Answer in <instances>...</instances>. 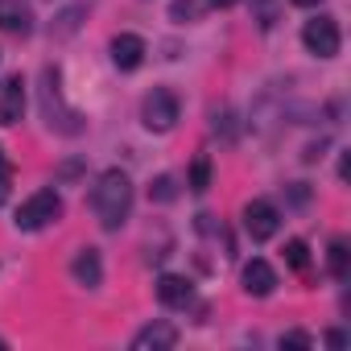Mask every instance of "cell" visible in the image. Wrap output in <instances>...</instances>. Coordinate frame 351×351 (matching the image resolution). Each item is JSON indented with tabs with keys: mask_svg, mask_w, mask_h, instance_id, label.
Returning a JSON list of instances; mask_svg holds the SVG:
<instances>
[{
	"mask_svg": "<svg viewBox=\"0 0 351 351\" xmlns=\"http://www.w3.org/2000/svg\"><path fill=\"white\" fill-rule=\"evenodd\" d=\"M91 211L104 232H120L132 211V178L124 169H104L91 186Z\"/></svg>",
	"mask_w": 351,
	"mask_h": 351,
	"instance_id": "obj_1",
	"label": "cell"
},
{
	"mask_svg": "<svg viewBox=\"0 0 351 351\" xmlns=\"http://www.w3.org/2000/svg\"><path fill=\"white\" fill-rule=\"evenodd\" d=\"M62 215V199H58V191H38V195H29L21 207H17V232H42V228H50L54 219Z\"/></svg>",
	"mask_w": 351,
	"mask_h": 351,
	"instance_id": "obj_2",
	"label": "cell"
},
{
	"mask_svg": "<svg viewBox=\"0 0 351 351\" xmlns=\"http://www.w3.org/2000/svg\"><path fill=\"white\" fill-rule=\"evenodd\" d=\"M178 116H182V104H178V95H173L169 87H153L145 95V104H141V120H145L149 132H169L173 124H178Z\"/></svg>",
	"mask_w": 351,
	"mask_h": 351,
	"instance_id": "obj_3",
	"label": "cell"
},
{
	"mask_svg": "<svg viewBox=\"0 0 351 351\" xmlns=\"http://www.w3.org/2000/svg\"><path fill=\"white\" fill-rule=\"evenodd\" d=\"M302 46L314 54V58H335L339 54V46H343V34H339V21L335 17H310L306 25H302Z\"/></svg>",
	"mask_w": 351,
	"mask_h": 351,
	"instance_id": "obj_4",
	"label": "cell"
},
{
	"mask_svg": "<svg viewBox=\"0 0 351 351\" xmlns=\"http://www.w3.org/2000/svg\"><path fill=\"white\" fill-rule=\"evenodd\" d=\"M277 228H281V211H277L269 199H252V203L244 207V232H248L256 244L273 240V236H277Z\"/></svg>",
	"mask_w": 351,
	"mask_h": 351,
	"instance_id": "obj_5",
	"label": "cell"
},
{
	"mask_svg": "<svg viewBox=\"0 0 351 351\" xmlns=\"http://www.w3.org/2000/svg\"><path fill=\"white\" fill-rule=\"evenodd\" d=\"M240 281H244V293H248V298H269V293L277 289V269H273L269 261H261V256H252V261L244 265V273H240Z\"/></svg>",
	"mask_w": 351,
	"mask_h": 351,
	"instance_id": "obj_6",
	"label": "cell"
},
{
	"mask_svg": "<svg viewBox=\"0 0 351 351\" xmlns=\"http://www.w3.org/2000/svg\"><path fill=\"white\" fill-rule=\"evenodd\" d=\"M25 116V79L9 75L0 79V124H17Z\"/></svg>",
	"mask_w": 351,
	"mask_h": 351,
	"instance_id": "obj_7",
	"label": "cell"
},
{
	"mask_svg": "<svg viewBox=\"0 0 351 351\" xmlns=\"http://www.w3.org/2000/svg\"><path fill=\"white\" fill-rule=\"evenodd\" d=\"M191 298H195V285H191L186 277H178V273H161V277H157V302H161V306L186 310Z\"/></svg>",
	"mask_w": 351,
	"mask_h": 351,
	"instance_id": "obj_8",
	"label": "cell"
},
{
	"mask_svg": "<svg viewBox=\"0 0 351 351\" xmlns=\"http://www.w3.org/2000/svg\"><path fill=\"white\" fill-rule=\"evenodd\" d=\"M145 54H149L145 38H136V34H116V38H112V62H116L120 71H136V66L145 62Z\"/></svg>",
	"mask_w": 351,
	"mask_h": 351,
	"instance_id": "obj_9",
	"label": "cell"
},
{
	"mask_svg": "<svg viewBox=\"0 0 351 351\" xmlns=\"http://www.w3.org/2000/svg\"><path fill=\"white\" fill-rule=\"evenodd\" d=\"M0 29L13 34V38H29L34 34V13L21 0H0Z\"/></svg>",
	"mask_w": 351,
	"mask_h": 351,
	"instance_id": "obj_10",
	"label": "cell"
},
{
	"mask_svg": "<svg viewBox=\"0 0 351 351\" xmlns=\"http://www.w3.org/2000/svg\"><path fill=\"white\" fill-rule=\"evenodd\" d=\"M71 277L87 289H95L104 281V261H99V248H79L75 261H71Z\"/></svg>",
	"mask_w": 351,
	"mask_h": 351,
	"instance_id": "obj_11",
	"label": "cell"
},
{
	"mask_svg": "<svg viewBox=\"0 0 351 351\" xmlns=\"http://www.w3.org/2000/svg\"><path fill=\"white\" fill-rule=\"evenodd\" d=\"M178 343V330H173L169 322H149L132 335V351H149V347H173Z\"/></svg>",
	"mask_w": 351,
	"mask_h": 351,
	"instance_id": "obj_12",
	"label": "cell"
},
{
	"mask_svg": "<svg viewBox=\"0 0 351 351\" xmlns=\"http://www.w3.org/2000/svg\"><path fill=\"white\" fill-rule=\"evenodd\" d=\"M326 269H330L335 281H347V273H351V248H347L343 236L330 240V248H326Z\"/></svg>",
	"mask_w": 351,
	"mask_h": 351,
	"instance_id": "obj_13",
	"label": "cell"
},
{
	"mask_svg": "<svg viewBox=\"0 0 351 351\" xmlns=\"http://www.w3.org/2000/svg\"><path fill=\"white\" fill-rule=\"evenodd\" d=\"M186 186H191L195 195H203V191L211 186V157H207V153H199V157L191 161V173H186Z\"/></svg>",
	"mask_w": 351,
	"mask_h": 351,
	"instance_id": "obj_14",
	"label": "cell"
},
{
	"mask_svg": "<svg viewBox=\"0 0 351 351\" xmlns=\"http://www.w3.org/2000/svg\"><path fill=\"white\" fill-rule=\"evenodd\" d=\"M207 9H211L207 0H173V5H169V17L186 25V21H199V17H203Z\"/></svg>",
	"mask_w": 351,
	"mask_h": 351,
	"instance_id": "obj_15",
	"label": "cell"
},
{
	"mask_svg": "<svg viewBox=\"0 0 351 351\" xmlns=\"http://www.w3.org/2000/svg\"><path fill=\"white\" fill-rule=\"evenodd\" d=\"M149 199H153V203H173V199H178V178H173V173H161V178H153Z\"/></svg>",
	"mask_w": 351,
	"mask_h": 351,
	"instance_id": "obj_16",
	"label": "cell"
},
{
	"mask_svg": "<svg viewBox=\"0 0 351 351\" xmlns=\"http://www.w3.org/2000/svg\"><path fill=\"white\" fill-rule=\"evenodd\" d=\"M285 265L298 269V273H306V265H310V248H306V240H285Z\"/></svg>",
	"mask_w": 351,
	"mask_h": 351,
	"instance_id": "obj_17",
	"label": "cell"
},
{
	"mask_svg": "<svg viewBox=\"0 0 351 351\" xmlns=\"http://www.w3.org/2000/svg\"><path fill=\"white\" fill-rule=\"evenodd\" d=\"M9 191H13V165H9L5 149H0V207L9 203Z\"/></svg>",
	"mask_w": 351,
	"mask_h": 351,
	"instance_id": "obj_18",
	"label": "cell"
},
{
	"mask_svg": "<svg viewBox=\"0 0 351 351\" xmlns=\"http://www.w3.org/2000/svg\"><path fill=\"white\" fill-rule=\"evenodd\" d=\"M256 9H261V29H273V21H277L273 0H256Z\"/></svg>",
	"mask_w": 351,
	"mask_h": 351,
	"instance_id": "obj_19",
	"label": "cell"
},
{
	"mask_svg": "<svg viewBox=\"0 0 351 351\" xmlns=\"http://www.w3.org/2000/svg\"><path fill=\"white\" fill-rule=\"evenodd\" d=\"M281 347H310V335L306 330H285L281 335Z\"/></svg>",
	"mask_w": 351,
	"mask_h": 351,
	"instance_id": "obj_20",
	"label": "cell"
},
{
	"mask_svg": "<svg viewBox=\"0 0 351 351\" xmlns=\"http://www.w3.org/2000/svg\"><path fill=\"white\" fill-rule=\"evenodd\" d=\"M326 343H330V347H347V335H343V330H330Z\"/></svg>",
	"mask_w": 351,
	"mask_h": 351,
	"instance_id": "obj_21",
	"label": "cell"
},
{
	"mask_svg": "<svg viewBox=\"0 0 351 351\" xmlns=\"http://www.w3.org/2000/svg\"><path fill=\"white\" fill-rule=\"evenodd\" d=\"M211 9H232V5H240V0H207Z\"/></svg>",
	"mask_w": 351,
	"mask_h": 351,
	"instance_id": "obj_22",
	"label": "cell"
},
{
	"mask_svg": "<svg viewBox=\"0 0 351 351\" xmlns=\"http://www.w3.org/2000/svg\"><path fill=\"white\" fill-rule=\"evenodd\" d=\"M293 5H302V9H314V5H322V0H293Z\"/></svg>",
	"mask_w": 351,
	"mask_h": 351,
	"instance_id": "obj_23",
	"label": "cell"
}]
</instances>
